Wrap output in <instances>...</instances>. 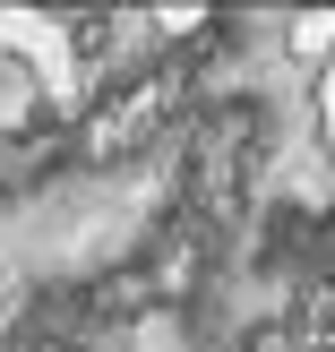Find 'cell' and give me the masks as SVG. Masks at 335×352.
Listing matches in <instances>:
<instances>
[{"instance_id":"cell-3","label":"cell","mask_w":335,"mask_h":352,"mask_svg":"<svg viewBox=\"0 0 335 352\" xmlns=\"http://www.w3.org/2000/svg\"><path fill=\"white\" fill-rule=\"evenodd\" d=\"M241 352H301V344H292V327L267 318V327H250V344H241Z\"/></svg>"},{"instance_id":"cell-1","label":"cell","mask_w":335,"mask_h":352,"mask_svg":"<svg viewBox=\"0 0 335 352\" xmlns=\"http://www.w3.org/2000/svg\"><path fill=\"white\" fill-rule=\"evenodd\" d=\"M172 103V78H138L129 95H112L95 120H86V155H129L138 138L155 129V112Z\"/></svg>"},{"instance_id":"cell-2","label":"cell","mask_w":335,"mask_h":352,"mask_svg":"<svg viewBox=\"0 0 335 352\" xmlns=\"http://www.w3.org/2000/svg\"><path fill=\"white\" fill-rule=\"evenodd\" d=\"M292 344L301 352H335V284H310L292 309Z\"/></svg>"}]
</instances>
